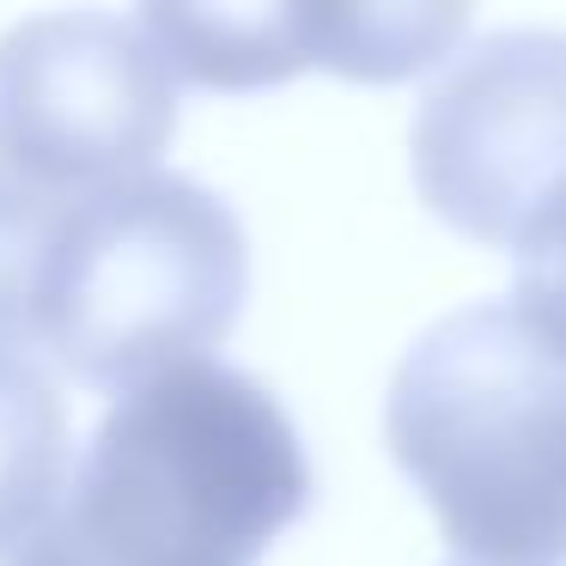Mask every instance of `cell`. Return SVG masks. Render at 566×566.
Wrapping results in <instances>:
<instances>
[{
  "label": "cell",
  "instance_id": "obj_1",
  "mask_svg": "<svg viewBox=\"0 0 566 566\" xmlns=\"http://www.w3.org/2000/svg\"><path fill=\"white\" fill-rule=\"evenodd\" d=\"M317 493L286 408L226 359L123 390L7 566H256Z\"/></svg>",
  "mask_w": 566,
  "mask_h": 566
},
{
  "label": "cell",
  "instance_id": "obj_2",
  "mask_svg": "<svg viewBox=\"0 0 566 566\" xmlns=\"http://www.w3.org/2000/svg\"><path fill=\"white\" fill-rule=\"evenodd\" d=\"M384 439L451 548L481 566L566 560V354L517 305L481 298L408 342Z\"/></svg>",
  "mask_w": 566,
  "mask_h": 566
},
{
  "label": "cell",
  "instance_id": "obj_3",
  "mask_svg": "<svg viewBox=\"0 0 566 566\" xmlns=\"http://www.w3.org/2000/svg\"><path fill=\"white\" fill-rule=\"evenodd\" d=\"M250 293L232 201L184 171H140L67 196L31 347L98 390H135L213 359Z\"/></svg>",
  "mask_w": 566,
  "mask_h": 566
},
{
  "label": "cell",
  "instance_id": "obj_4",
  "mask_svg": "<svg viewBox=\"0 0 566 566\" xmlns=\"http://www.w3.org/2000/svg\"><path fill=\"white\" fill-rule=\"evenodd\" d=\"M177 128V67L140 13H31L0 31V165L43 189L153 171Z\"/></svg>",
  "mask_w": 566,
  "mask_h": 566
},
{
  "label": "cell",
  "instance_id": "obj_5",
  "mask_svg": "<svg viewBox=\"0 0 566 566\" xmlns=\"http://www.w3.org/2000/svg\"><path fill=\"white\" fill-rule=\"evenodd\" d=\"M415 189L475 244H517L566 196V31L505 25L463 43L408 128Z\"/></svg>",
  "mask_w": 566,
  "mask_h": 566
},
{
  "label": "cell",
  "instance_id": "obj_6",
  "mask_svg": "<svg viewBox=\"0 0 566 566\" xmlns=\"http://www.w3.org/2000/svg\"><path fill=\"white\" fill-rule=\"evenodd\" d=\"M177 80L250 92L311 67V7H140Z\"/></svg>",
  "mask_w": 566,
  "mask_h": 566
},
{
  "label": "cell",
  "instance_id": "obj_7",
  "mask_svg": "<svg viewBox=\"0 0 566 566\" xmlns=\"http://www.w3.org/2000/svg\"><path fill=\"white\" fill-rule=\"evenodd\" d=\"M67 475L62 390L25 347H0V554H13L55 512Z\"/></svg>",
  "mask_w": 566,
  "mask_h": 566
},
{
  "label": "cell",
  "instance_id": "obj_8",
  "mask_svg": "<svg viewBox=\"0 0 566 566\" xmlns=\"http://www.w3.org/2000/svg\"><path fill=\"white\" fill-rule=\"evenodd\" d=\"M469 25V7H311V67L402 80L439 62Z\"/></svg>",
  "mask_w": 566,
  "mask_h": 566
},
{
  "label": "cell",
  "instance_id": "obj_9",
  "mask_svg": "<svg viewBox=\"0 0 566 566\" xmlns=\"http://www.w3.org/2000/svg\"><path fill=\"white\" fill-rule=\"evenodd\" d=\"M62 213H67L62 189H43L0 165V347H25L31 354L38 298L55 256Z\"/></svg>",
  "mask_w": 566,
  "mask_h": 566
},
{
  "label": "cell",
  "instance_id": "obj_10",
  "mask_svg": "<svg viewBox=\"0 0 566 566\" xmlns=\"http://www.w3.org/2000/svg\"><path fill=\"white\" fill-rule=\"evenodd\" d=\"M512 305L554 354H566V196L512 244Z\"/></svg>",
  "mask_w": 566,
  "mask_h": 566
},
{
  "label": "cell",
  "instance_id": "obj_11",
  "mask_svg": "<svg viewBox=\"0 0 566 566\" xmlns=\"http://www.w3.org/2000/svg\"><path fill=\"white\" fill-rule=\"evenodd\" d=\"M451 566H481V560H451Z\"/></svg>",
  "mask_w": 566,
  "mask_h": 566
}]
</instances>
